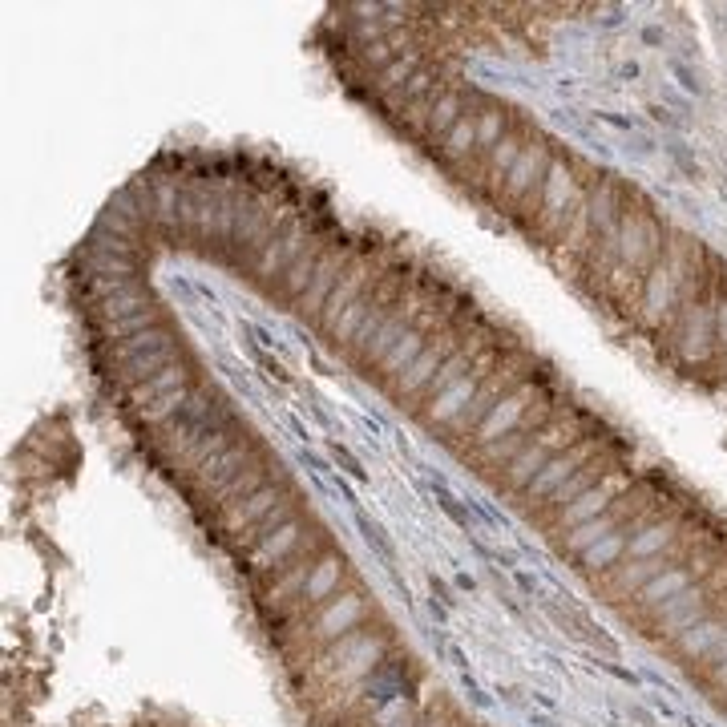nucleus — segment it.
I'll return each mask as SVG.
<instances>
[{
  "instance_id": "1",
  "label": "nucleus",
  "mask_w": 727,
  "mask_h": 727,
  "mask_svg": "<svg viewBox=\"0 0 727 727\" xmlns=\"http://www.w3.org/2000/svg\"><path fill=\"white\" fill-rule=\"evenodd\" d=\"M550 166H554L550 146H546V142H526V146H522V154H517V162H513V170H509V174H505V182L497 186L493 202H497V206H501V198H505L509 206L526 202L534 190H542V182H546Z\"/></svg>"
},
{
  "instance_id": "2",
  "label": "nucleus",
  "mask_w": 727,
  "mask_h": 727,
  "mask_svg": "<svg viewBox=\"0 0 727 727\" xmlns=\"http://www.w3.org/2000/svg\"><path fill=\"white\" fill-rule=\"evenodd\" d=\"M299 542H303V522H299V517H291V522H283L279 530L263 534L251 550H243L239 566L247 574H275L279 566H287V558L299 550Z\"/></svg>"
},
{
  "instance_id": "3",
  "label": "nucleus",
  "mask_w": 727,
  "mask_h": 727,
  "mask_svg": "<svg viewBox=\"0 0 727 727\" xmlns=\"http://www.w3.org/2000/svg\"><path fill=\"white\" fill-rule=\"evenodd\" d=\"M594 453H598V437H586L582 445H570V449H562V453H554L546 465H542V473L530 481V489H526V497L538 505V501H550L586 461H594Z\"/></svg>"
},
{
  "instance_id": "4",
  "label": "nucleus",
  "mask_w": 727,
  "mask_h": 727,
  "mask_svg": "<svg viewBox=\"0 0 727 727\" xmlns=\"http://www.w3.org/2000/svg\"><path fill=\"white\" fill-rule=\"evenodd\" d=\"M380 279H384V275H380V263L372 259V247H364V255L356 259V267H352V271L344 275V283L332 291V299H328V307H324V316L316 320V324H320V332L328 336V332L336 328V320L344 316V311H348V307H352L364 291H372Z\"/></svg>"
},
{
  "instance_id": "5",
  "label": "nucleus",
  "mask_w": 727,
  "mask_h": 727,
  "mask_svg": "<svg viewBox=\"0 0 727 727\" xmlns=\"http://www.w3.org/2000/svg\"><path fill=\"white\" fill-rule=\"evenodd\" d=\"M530 400H534V384H530V380H526V384H517L509 396H501V400L485 412V421L473 429V441L485 449V445H493V441L509 437L513 429H522V417H526Z\"/></svg>"
},
{
  "instance_id": "6",
  "label": "nucleus",
  "mask_w": 727,
  "mask_h": 727,
  "mask_svg": "<svg viewBox=\"0 0 727 727\" xmlns=\"http://www.w3.org/2000/svg\"><path fill=\"white\" fill-rule=\"evenodd\" d=\"M631 489V477L627 473H618V477H602L594 489H586L582 497H574L566 509H558V530H574V526H582V522H594V517H602L606 509H610V501H618L622 493Z\"/></svg>"
},
{
  "instance_id": "7",
  "label": "nucleus",
  "mask_w": 727,
  "mask_h": 727,
  "mask_svg": "<svg viewBox=\"0 0 727 727\" xmlns=\"http://www.w3.org/2000/svg\"><path fill=\"white\" fill-rule=\"evenodd\" d=\"M433 320H437V316L429 311L425 324H412V328H408V332H404V336H400V340L384 352V360L372 368V372H376V380H380L384 388H392V384H396V380L412 368V360H417V356L425 352V344H429V324H433Z\"/></svg>"
},
{
  "instance_id": "8",
  "label": "nucleus",
  "mask_w": 727,
  "mask_h": 727,
  "mask_svg": "<svg viewBox=\"0 0 727 727\" xmlns=\"http://www.w3.org/2000/svg\"><path fill=\"white\" fill-rule=\"evenodd\" d=\"M283 505V497H279V489L267 481L263 489H255L251 497H243V501H235V505H227V509H219V530L223 534H243V530H251V526H259L263 517L271 513V509H279Z\"/></svg>"
},
{
  "instance_id": "9",
  "label": "nucleus",
  "mask_w": 727,
  "mask_h": 727,
  "mask_svg": "<svg viewBox=\"0 0 727 727\" xmlns=\"http://www.w3.org/2000/svg\"><path fill=\"white\" fill-rule=\"evenodd\" d=\"M449 360V344L445 340H437V336H429V344H425V352L412 360V368L388 388L396 400H408V396H417V392H425V388H433V380H437V372H441V364Z\"/></svg>"
},
{
  "instance_id": "10",
  "label": "nucleus",
  "mask_w": 727,
  "mask_h": 727,
  "mask_svg": "<svg viewBox=\"0 0 727 727\" xmlns=\"http://www.w3.org/2000/svg\"><path fill=\"white\" fill-rule=\"evenodd\" d=\"M477 384H481V376L477 372H465L461 380H453L449 388H441L429 400V408H425V425H453V421H461V412L477 396Z\"/></svg>"
},
{
  "instance_id": "11",
  "label": "nucleus",
  "mask_w": 727,
  "mask_h": 727,
  "mask_svg": "<svg viewBox=\"0 0 727 727\" xmlns=\"http://www.w3.org/2000/svg\"><path fill=\"white\" fill-rule=\"evenodd\" d=\"M364 618V598L360 594H344V598H332L320 614H316V639L320 643H336L344 639L356 622Z\"/></svg>"
},
{
  "instance_id": "12",
  "label": "nucleus",
  "mask_w": 727,
  "mask_h": 727,
  "mask_svg": "<svg viewBox=\"0 0 727 727\" xmlns=\"http://www.w3.org/2000/svg\"><path fill=\"white\" fill-rule=\"evenodd\" d=\"M622 505H610L602 517H594V522H582V526H574V530H566V550L570 554H586L594 542H602L606 534H614L618 526H622V509L631 505V489L618 497Z\"/></svg>"
},
{
  "instance_id": "13",
  "label": "nucleus",
  "mask_w": 727,
  "mask_h": 727,
  "mask_svg": "<svg viewBox=\"0 0 727 727\" xmlns=\"http://www.w3.org/2000/svg\"><path fill=\"white\" fill-rule=\"evenodd\" d=\"M727 635V618L723 614H703L695 627H687L683 635H675V647L683 659H707V651Z\"/></svg>"
},
{
  "instance_id": "14",
  "label": "nucleus",
  "mask_w": 727,
  "mask_h": 727,
  "mask_svg": "<svg viewBox=\"0 0 727 727\" xmlns=\"http://www.w3.org/2000/svg\"><path fill=\"white\" fill-rule=\"evenodd\" d=\"M473 150H477V118L465 110V114L449 126V134L437 142V158L449 162V166H461V162H469Z\"/></svg>"
},
{
  "instance_id": "15",
  "label": "nucleus",
  "mask_w": 727,
  "mask_h": 727,
  "mask_svg": "<svg viewBox=\"0 0 727 727\" xmlns=\"http://www.w3.org/2000/svg\"><path fill=\"white\" fill-rule=\"evenodd\" d=\"M695 574L699 570H683V566H671V570H663V574H655L651 582H643L639 590H635V598L647 606V610H655V606H663L667 598H675V594H683L691 582H695Z\"/></svg>"
},
{
  "instance_id": "16",
  "label": "nucleus",
  "mask_w": 727,
  "mask_h": 727,
  "mask_svg": "<svg viewBox=\"0 0 727 727\" xmlns=\"http://www.w3.org/2000/svg\"><path fill=\"white\" fill-rule=\"evenodd\" d=\"M340 578H344V558L340 554H324L316 566H311V578H307L299 602L303 606H320L324 598H332V590L340 586Z\"/></svg>"
},
{
  "instance_id": "17",
  "label": "nucleus",
  "mask_w": 727,
  "mask_h": 727,
  "mask_svg": "<svg viewBox=\"0 0 727 727\" xmlns=\"http://www.w3.org/2000/svg\"><path fill=\"white\" fill-rule=\"evenodd\" d=\"M675 546V522H643L635 534H631V546H627V554L622 558H631V562H647V558H659L663 550H671Z\"/></svg>"
},
{
  "instance_id": "18",
  "label": "nucleus",
  "mask_w": 727,
  "mask_h": 727,
  "mask_svg": "<svg viewBox=\"0 0 727 727\" xmlns=\"http://www.w3.org/2000/svg\"><path fill=\"white\" fill-rule=\"evenodd\" d=\"M384 639L380 635H360V643H356V651L348 655V663L336 671V679L340 683H360V679H368L372 671H376V663L384 659Z\"/></svg>"
},
{
  "instance_id": "19",
  "label": "nucleus",
  "mask_w": 727,
  "mask_h": 727,
  "mask_svg": "<svg viewBox=\"0 0 727 727\" xmlns=\"http://www.w3.org/2000/svg\"><path fill=\"white\" fill-rule=\"evenodd\" d=\"M554 453L542 445V441H530L522 453H517L509 465H505V481H509V489H517V493H526L530 489V481L542 473V465L550 461Z\"/></svg>"
},
{
  "instance_id": "20",
  "label": "nucleus",
  "mask_w": 727,
  "mask_h": 727,
  "mask_svg": "<svg viewBox=\"0 0 727 727\" xmlns=\"http://www.w3.org/2000/svg\"><path fill=\"white\" fill-rule=\"evenodd\" d=\"M190 380H186V368L174 360V364H166L162 372H154L150 380H142L138 388H130V404L134 408H146L150 400H158V396H166V392H178V388H186Z\"/></svg>"
},
{
  "instance_id": "21",
  "label": "nucleus",
  "mask_w": 727,
  "mask_h": 727,
  "mask_svg": "<svg viewBox=\"0 0 727 727\" xmlns=\"http://www.w3.org/2000/svg\"><path fill=\"white\" fill-rule=\"evenodd\" d=\"M631 534H635V526H618L614 534H606L602 542H594L586 554H578V562H582V570H610L622 554H627V546H631Z\"/></svg>"
},
{
  "instance_id": "22",
  "label": "nucleus",
  "mask_w": 727,
  "mask_h": 727,
  "mask_svg": "<svg viewBox=\"0 0 727 727\" xmlns=\"http://www.w3.org/2000/svg\"><path fill=\"white\" fill-rule=\"evenodd\" d=\"M279 570H283L279 582H271V586L263 590V602L275 606V614H279V606H283L287 598H299V594H303V586H307V578H311V562L303 558V562H295L291 570H287V566H279Z\"/></svg>"
},
{
  "instance_id": "23",
  "label": "nucleus",
  "mask_w": 727,
  "mask_h": 727,
  "mask_svg": "<svg viewBox=\"0 0 727 727\" xmlns=\"http://www.w3.org/2000/svg\"><path fill=\"white\" fill-rule=\"evenodd\" d=\"M186 400H190V384L178 388V392H166V396L150 400L146 408H138V421L142 425H166V421L178 417V412H186Z\"/></svg>"
},
{
  "instance_id": "24",
  "label": "nucleus",
  "mask_w": 727,
  "mask_h": 727,
  "mask_svg": "<svg viewBox=\"0 0 727 727\" xmlns=\"http://www.w3.org/2000/svg\"><path fill=\"white\" fill-rule=\"evenodd\" d=\"M667 299H671V271H667V263H655L647 283H643V307H647L651 320H659V311L667 307Z\"/></svg>"
},
{
  "instance_id": "25",
  "label": "nucleus",
  "mask_w": 727,
  "mask_h": 727,
  "mask_svg": "<svg viewBox=\"0 0 727 727\" xmlns=\"http://www.w3.org/2000/svg\"><path fill=\"white\" fill-rule=\"evenodd\" d=\"M505 134H509V130H505V114H501V110H485V114L477 118V150H481V154H489Z\"/></svg>"
},
{
  "instance_id": "26",
  "label": "nucleus",
  "mask_w": 727,
  "mask_h": 727,
  "mask_svg": "<svg viewBox=\"0 0 727 727\" xmlns=\"http://www.w3.org/2000/svg\"><path fill=\"white\" fill-rule=\"evenodd\" d=\"M412 65H417V61H412V57H400V61H392V65H384V69H380V77H376V81H380V85H400V81H408V73H412Z\"/></svg>"
},
{
  "instance_id": "27",
  "label": "nucleus",
  "mask_w": 727,
  "mask_h": 727,
  "mask_svg": "<svg viewBox=\"0 0 727 727\" xmlns=\"http://www.w3.org/2000/svg\"><path fill=\"white\" fill-rule=\"evenodd\" d=\"M715 324H719V340L727 344V303H719V311H715Z\"/></svg>"
},
{
  "instance_id": "28",
  "label": "nucleus",
  "mask_w": 727,
  "mask_h": 727,
  "mask_svg": "<svg viewBox=\"0 0 727 727\" xmlns=\"http://www.w3.org/2000/svg\"><path fill=\"white\" fill-rule=\"evenodd\" d=\"M392 727H421V715H417V711H408V715H400Z\"/></svg>"
}]
</instances>
